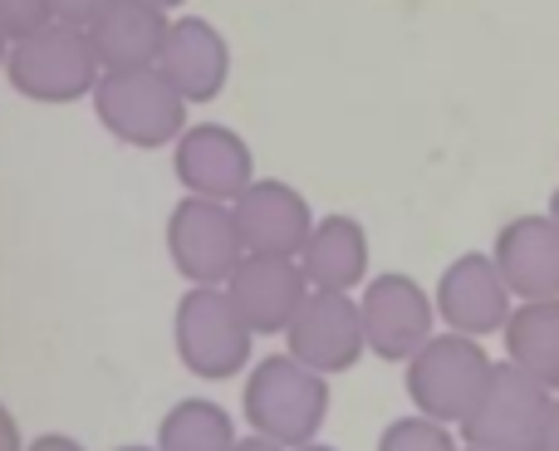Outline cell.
<instances>
[{"label": "cell", "instance_id": "cell-1", "mask_svg": "<svg viewBox=\"0 0 559 451\" xmlns=\"http://www.w3.org/2000/svg\"><path fill=\"white\" fill-rule=\"evenodd\" d=\"M329 378L305 368L289 354L255 358L246 368V388H241V417L255 437H271L285 451L319 442L329 423Z\"/></svg>", "mask_w": 559, "mask_h": 451}, {"label": "cell", "instance_id": "cell-2", "mask_svg": "<svg viewBox=\"0 0 559 451\" xmlns=\"http://www.w3.org/2000/svg\"><path fill=\"white\" fill-rule=\"evenodd\" d=\"M173 348L177 364L202 383H226L255 364V329L231 305L226 285H187L173 309Z\"/></svg>", "mask_w": 559, "mask_h": 451}, {"label": "cell", "instance_id": "cell-3", "mask_svg": "<svg viewBox=\"0 0 559 451\" xmlns=\"http://www.w3.org/2000/svg\"><path fill=\"white\" fill-rule=\"evenodd\" d=\"M5 79L29 104H79L98 88L104 64H98V49L88 39V25L49 20L45 29L10 45Z\"/></svg>", "mask_w": 559, "mask_h": 451}, {"label": "cell", "instance_id": "cell-4", "mask_svg": "<svg viewBox=\"0 0 559 451\" xmlns=\"http://www.w3.org/2000/svg\"><path fill=\"white\" fill-rule=\"evenodd\" d=\"M88 104H94L98 128L133 153L173 147L187 128V108H192L157 69H114L98 79Z\"/></svg>", "mask_w": 559, "mask_h": 451}, {"label": "cell", "instance_id": "cell-5", "mask_svg": "<svg viewBox=\"0 0 559 451\" xmlns=\"http://www.w3.org/2000/svg\"><path fill=\"white\" fill-rule=\"evenodd\" d=\"M491 368L496 364H491V354H486V339H466V334H452V329H437L403 364L407 403H413V413L456 427L472 413L476 397H481Z\"/></svg>", "mask_w": 559, "mask_h": 451}, {"label": "cell", "instance_id": "cell-6", "mask_svg": "<svg viewBox=\"0 0 559 451\" xmlns=\"http://www.w3.org/2000/svg\"><path fill=\"white\" fill-rule=\"evenodd\" d=\"M550 397H555L550 388L535 383L531 373H521L506 358V364L491 368L472 413L456 423V437H462V447H486V451H535Z\"/></svg>", "mask_w": 559, "mask_h": 451}, {"label": "cell", "instance_id": "cell-7", "mask_svg": "<svg viewBox=\"0 0 559 451\" xmlns=\"http://www.w3.org/2000/svg\"><path fill=\"white\" fill-rule=\"evenodd\" d=\"M358 314H364L368 354H378L383 364H407L437 334L432 295L403 270L368 275L364 289H358Z\"/></svg>", "mask_w": 559, "mask_h": 451}, {"label": "cell", "instance_id": "cell-8", "mask_svg": "<svg viewBox=\"0 0 559 451\" xmlns=\"http://www.w3.org/2000/svg\"><path fill=\"white\" fill-rule=\"evenodd\" d=\"M167 256H173V270L187 285H226L246 256L231 202L182 192V202L167 216Z\"/></svg>", "mask_w": 559, "mask_h": 451}, {"label": "cell", "instance_id": "cell-9", "mask_svg": "<svg viewBox=\"0 0 559 451\" xmlns=\"http://www.w3.org/2000/svg\"><path fill=\"white\" fill-rule=\"evenodd\" d=\"M432 305H437V324L442 329L466 334V339H491V334H501L506 319H511L515 295H511V285H506L491 250H462V256L447 260V270L437 275Z\"/></svg>", "mask_w": 559, "mask_h": 451}, {"label": "cell", "instance_id": "cell-10", "mask_svg": "<svg viewBox=\"0 0 559 451\" xmlns=\"http://www.w3.org/2000/svg\"><path fill=\"white\" fill-rule=\"evenodd\" d=\"M285 354L324 378H338V373H348V368H358V358L368 354L358 295H344V289H309L299 314L289 319V329H285Z\"/></svg>", "mask_w": 559, "mask_h": 451}, {"label": "cell", "instance_id": "cell-11", "mask_svg": "<svg viewBox=\"0 0 559 451\" xmlns=\"http://www.w3.org/2000/svg\"><path fill=\"white\" fill-rule=\"evenodd\" d=\"M173 177L187 197L236 202L255 182V153L231 123H187L173 143Z\"/></svg>", "mask_w": 559, "mask_h": 451}, {"label": "cell", "instance_id": "cell-12", "mask_svg": "<svg viewBox=\"0 0 559 451\" xmlns=\"http://www.w3.org/2000/svg\"><path fill=\"white\" fill-rule=\"evenodd\" d=\"M157 74L187 104H216L231 79V45L206 15H173L163 55H157Z\"/></svg>", "mask_w": 559, "mask_h": 451}, {"label": "cell", "instance_id": "cell-13", "mask_svg": "<svg viewBox=\"0 0 559 451\" xmlns=\"http://www.w3.org/2000/svg\"><path fill=\"white\" fill-rule=\"evenodd\" d=\"M226 295L255 334H285L309 295V280L299 270V256H255V250H246L241 265L226 280Z\"/></svg>", "mask_w": 559, "mask_h": 451}, {"label": "cell", "instance_id": "cell-14", "mask_svg": "<svg viewBox=\"0 0 559 451\" xmlns=\"http://www.w3.org/2000/svg\"><path fill=\"white\" fill-rule=\"evenodd\" d=\"M241 246L255 256H299L314 230V212H309L305 192L280 177H255L241 197L231 202Z\"/></svg>", "mask_w": 559, "mask_h": 451}, {"label": "cell", "instance_id": "cell-15", "mask_svg": "<svg viewBox=\"0 0 559 451\" xmlns=\"http://www.w3.org/2000/svg\"><path fill=\"white\" fill-rule=\"evenodd\" d=\"M491 256L515 299L559 295V226L550 222V212H531L506 222L491 240Z\"/></svg>", "mask_w": 559, "mask_h": 451}, {"label": "cell", "instance_id": "cell-16", "mask_svg": "<svg viewBox=\"0 0 559 451\" xmlns=\"http://www.w3.org/2000/svg\"><path fill=\"white\" fill-rule=\"evenodd\" d=\"M167 25H173V15L147 5V0H108L88 20V39L98 49L104 74H114V69H157Z\"/></svg>", "mask_w": 559, "mask_h": 451}, {"label": "cell", "instance_id": "cell-17", "mask_svg": "<svg viewBox=\"0 0 559 451\" xmlns=\"http://www.w3.org/2000/svg\"><path fill=\"white\" fill-rule=\"evenodd\" d=\"M299 270H305L309 289H344L358 295L368 280V230L358 216L329 212L314 216L305 250H299Z\"/></svg>", "mask_w": 559, "mask_h": 451}, {"label": "cell", "instance_id": "cell-18", "mask_svg": "<svg viewBox=\"0 0 559 451\" xmlns=\"http://www.w3.org/2000/svg\"><path fill=\"white\" fill-rule=\"evenodd\" d=\"M506 358L535 383L559 393V295L555 299H515L511 319L501 329Z\"/></svg>", "mask_w": 559, "mask_h": 451}, {"label": "cell", "instance_id": "cell-19", "mask_svg": "<svg viewBox=\"0 0 559 451\" xmlns=\"http://www.w3.org/2000/svg\"><path fill=\"white\" fill-rule=\"evenodd\" d=\"M236 437V417L226 413L212 397H182L163 413L157 423V451H231Z\"/></svg>", "mask_w": 559, "mask_h": 451}, {"label": "cell", "instance_id": "cell-20", "mask_svg": "<svg viewBox=\"0 0 559 451\" xmlns=\"http://www.w3.org/2000/svg\"><path fill=\"white\" fill-rule=\"evenodd\" d=\"M378 451H462V437H456L452 423H437V417L407 413V417H397V423L383 427Z\"/></svg>", "mask_w": 559, "mask_h": 451}, {"label": "cell", "instance_id": "cell-21", "mask_svg": "<svg viewBox=\"0 0 559 451\" xmlns=\"http://www.w3.org/2000/svg\"><path fill=\"white\" fill-rule=\"evenodd\" d=\"M49 20H55L49 0H0V35H5L10 45L35 35V29H45Z\"/></svg>", "mask_w": 559, "mask_h": 451}, {"label": "cell", "instance_id": "cell-22", "mask_svg": "<svg viewBox=\"0 0 559 451\" xmlns=\"http://www.w3.org/2000/svg\"><path fill=\"white\" fill-rule=\"evenodd\" d=\"M104 5H108V0H49L55 20H69V25H88V20H94Z\"/></svg>", "mask_w": 559, "mask_h": 451}, {"label": "cell", "instance_id": "cell-23", "mask_svg": "<svg viewBox=\"0 0 559 451\" xmlns=\"http://www.w3.org/2000/svg\"><path fill=\"white\" fill-rule=\"evenodd\" d=\"M535 451H559V393L550 397V407H545V423H540V442Z\"/></svg>", "mask_w": 559, "mask_h": 451}, {"label": "cell", "instance_id": "cell-24", "mask_svg": "<svg viewBox=\"0 0 559 451\" xmlns=\"http://www.w3.org/2000/svg\"><path fill=\"white\" fill-rule=\"evenodd\" d=\"M25 451H88V447L69 432H45V437H35V442H25Z\"/></svg>", "mask_w": 559, "mask_h": 451}, {"label": "cell", "instance_id": "cell-25", "mask_svg": "<svg viewBox=\"0 0 559 451\" xmlns=\"http://www.w3.org/2000/svg\"><path fill=\"white\" fill-rule=\"evenodd\" d=\"M0 451H25V437H20V423L5 403H0Z\"/></svg>", "mask_w": 559, "mask_h": 451}, {"label": "cell", "instance_id": "cell-26", "mask_svg": "<svg viewBox=\"0 0 559 451\" xmlns=\"http://www.w3.org/2000/svg\"><path fill=\"white\" fill-rule=\"evenodd\" d=\"M231 451H285V447H280V442H271V437H241V442H236Z\"/></svg>", "mask_w": 559, "mask_h": 451}, {"label": "cell", "instance_id": "cell-27", "mask_svg": "<svg viewBox=\"0 0 559 451\" xmlns=\"http://www.w3.org/2000/svg\"><path fill=\"white\" fill-rule=\"evenodd\" d=\"M147 5H157V10H167V15H173V10H182L187 0H147Z\"/></svg>", "mask_w": 559, "mask_h": 451}, {"label": "cell", "instance_id": "cell-28", "mask_svg": "<svg viewBox=\"0 0 559 451\" xmlns=\"http://www.w3.org/2000/svg\"><path fill=\"white\" fill-rule=\"evenodd\" d=\"M550 222L559 226V187H555V197H550Z\"/></svg>", "mask_w": 559, "mask_h": 451}, {"label": "cell", "instance_id": "cell-29", "mask_svg": "<svg viewBox=\"0 0 559 451\" xmlns=\"http://www.w3.org/2000/svg\"><path fill=\"white\" fill-rule=\"evenodd\" d=\"M114 451H157V447H147V442H128V447H114Z\"/></svg>", "mask_w": 559, "mask_h": 451}, {"label": "cell", "instance_id": "cell-30", "mask_svg": "<svg viewBox=\"0 0 559 451\" xmlns=\"http://www.w3.org/2000/svg\"><path fill=\"white\" fill-rule=\"evenodd\" d=\"M295 451H338V447H329V442H309V447H295Z\"/></svg>", "mask_w": 559, "mask_h": 451}, {"label": "cell", "instance_id": "cell-31", "mask_svg": "<svg viewBox=\"0 0 559 451\" xmlns=\"http://www.w3.org/2000/svg\"><path fill=\"white\" fill-rule=\"evenodd\" d=\"M5 55H10V39L0 35V69H5Z\"/></svg>", "mask_w": 559, "mask_h": 451}, {"label": "cell", "instance_id": "cell-32", "mask_svg": "<svg viewBox=\"0 0 559 451\" xmlns=\"http://www.w3.org/2000/svg\"><path fill=\"white\" fill-rule=\"evenodd\" d=\"M462 451H486V447H462Z\"/></svg>", "mask_w": 559, "mask_h": 451}]
</instances>
